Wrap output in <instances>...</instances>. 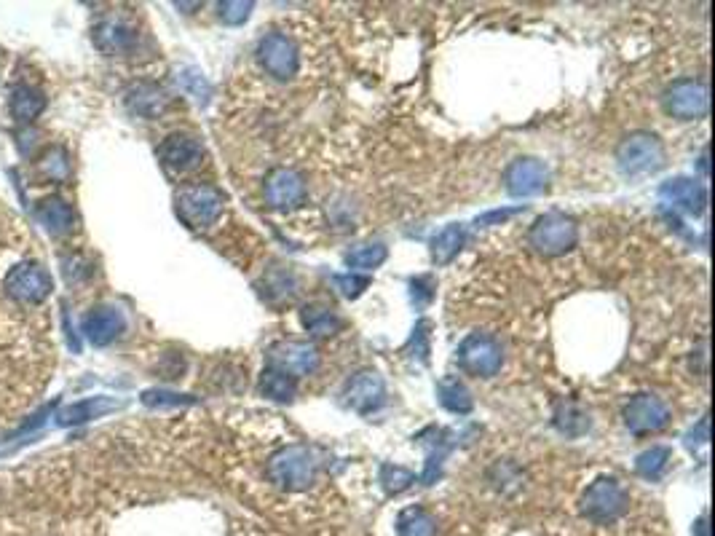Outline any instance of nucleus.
Wrapping results in <instances>:
<instances>
[{
	"label": "nucleus",
	"mask_w": 715,
	"mask_h": 536,
	"mask_svg": "<svg viewBox=\"0 0 715 536\" xmlns=\"http://www.w3.org/2000/svg\"><path fill=\"white\" fill-rule=\"evenodd\" d=\"M662 105L673 118L678 121H697V118L707 116L710 108V97H707V86L697 78H681L665 89L662 94Z\"/></svg>",
	"instance_id": "nucleus-8"
},
{
	"label": "nucleus",
	"mask_w": 715,
	"mask_h": 536,
	"mask_svg": "<svg viewBox=\"0 0 715 536\" xmlns=\"http://www.w3.org/2000/svg\"><path fill=\"white\" fill-rule=\"evenodd\" d=\"M624 427L630 429L632 435H654L670 424V408L665 405L662 397L657 394H635L627 405H624Z\"/></svg>",
	"instance_id": "nucleus-10"
},
{
	"label": "nucleus",
	"mask_w": 715,
	"mask_h": 536,
	"mask_svg": "<svg viewBox=\"0 0 715 536\" xmlns=\"http://www.w3.org/2000/svg\"><path fill=\"white\" fill-rule=\"evenodd\" d=\"M158 159L172 175H188L193 169L201 167L204 161V145L199 137L188 132L169 134L164 143L158 145Z\"/></svg>",
	"instance_id": "nucleus-12"
},
{
	"label": "nucleus",
	"mask_w": 715,
	"mask_h": 536,
	"mask_svg": "<svg viewBox=\"0 0 715 536\" xmlns=\"http://www.w3.org/2000/svg\"><path fill=\"white\" fill-rule=\"evenodd\" d=\"M3 290L9 298L19 303H27V306H38L51 295L54 290V282H51V274L41 263L35 260H25V263H17L11 268L6 279H3Z\"/></svg>",
	"instance_id": "nucleus-6"
},
{
	"label": "nucleus",
	"mask_w": 715,
	"mask_h": 536,
	"mask_svg": "<svg viewBox=\"0 0 715 536\" xmlns=\"http://www.w3.org/2000/svg\"><path fill=\"white\" fill-rule=\"evenodd\" d=\"M255 3H242V0H231V3H220L217 6V17L223 19L225 25H244L250 19Z\"/></svg>",
	"instance_id": "nucleus-35"
},
{
	"label": "nucleus",
	"mask_w": 715,
	"mask_h": 536,
	"mask_svg": "<svg viewBox=\"0 0 715 536\" xmlns=\"http://www.w3.org/2000/svg\"><path fill=\"white\" fill-rule=\"evenodd\" d=\"M555 424L563 435L579 437L582 432L590 429V416L576 408L574 402H558V411H555Z\"/></svg>",
	"instance_id": "nucleus-29"
},
{
	"label": "nucleus",
	"mask_w": 715,
	"mask_h": 536,
	"mask_svg": "<svg viewBox=\"0 0 715 536\" xmlns=\"http://www.w3.org/2000/svg\"><path fill=\"white\" fill-rule=\"evenodd\" d=\"M491 483L501 494H515V491L523 488V472H520V467L512 464V461H499V464L491 469Z\"/></svg>",
	"instance_id": "nucleus-31"
},
{
	"label": "nucleus",
	"mask_w": 715,
	"mask_h": 536,
	"mask_svg": "<svg viewBox=\"0 0 715 536\" xmlns=\"http://www.w3.org/2000/svg\"><path fill=\"white\" fill-rule=\"evenodd\" d=\"M458 365L477 378H493L504 365V352L493 335L469 333L458 346Z\"/></svg>",
	"instance_id": "nucleus-7"
},
{
	"label": "nucleus",
	"mask_w": 715,
	"mask_h": 536,
	"mask_svg": "<svg viewBox=\"0 0 715 536\" xmlns=\"http://www.w3.org/2000/svg\"><path fill=\"white\" fill-rule=\"evenodd\" d=\"M659 196L678 210H686L689 215H702L707 207V188L689 177H675L665 183L659 188Z\"/></svg>",
	"instance_id": "nucleus-18"
},
{
	"label": "nucleus",
	"mask_w": 715,
	"mask_h": 536,
	"mask_svg": "<svg viewBox=\"0 0 715 536\" xmlns=\"http://www.w3.org/2000/svg\"><path fill=\"white\" fill-rule=\"evenodd\" d=\"M333 282L346 298H359L370 287V277H359V274H338L333 277Z\"/></svg>",
	"instance_id": "nucleus-36"
},
{
	"label": "nucleus",
	"mask_w": 715,
	"mask_h": 536,
	"mask_svg": "<svg viewBox=\"0 0 715 536\" xmlns=\"http://www.w3.org/2000/svg\"><path fill=\"white\" fill-rule=\"evenodd\" d=\"M386 255H389V250H386L381 242L362 244V247H357V250H351L349 255H346V263H349L351 268H357V271H373V268H378L383 260H386Z\"/></svg>",
	"instance_id": "nucleus-30"
},
{
	"label": "nucleus",
	"mask_w": 715,
	"mask_h": 536,
	"mask_svg": "<svg viewBox=\"0 0 715 536\" xmlns=\"http://www.w3.org/2000/svg\"><path fill=\"white\" fill-rule=\"evenodd\" d=\"M437 392H440V402L448 408L450 413H458V416H464V413L472 411V394H469V389H466L461 381H456V378H448V381H440V386H437Z\"/></svg>",
	"instance_id": "nucleus-28"
},
{
	"label": "nucleus",
	"mask_w": 715,
	"mask_h": 536,
	"mask_svg": "<svg viewBox=\"0 0 715 536\" xmlns=\"http://www.w3.org/2000/svg\"><path fill=\"white\" fill-rule=\"evenodd\" d=\"M579 242V226L574 218L563 212H547L541 215L528 231V244L544 258H558L571 252Z\"/></svg>",
	"instance_id": "nucleus-5"
},
{
	"label": "nucleus",
	"mask_w": 715,
	"mask_h": 536,
	"mask_svg": "<svg viewBox=\"0 0 715 536\" xmlns=\"http://www.w3.org/2000/svg\"><path fill=\"white\" fill-rule=\"evenodd\" d=\"M466 244V228L458 223H450L432 239V260L437 266H448L450 260L456 258L458 252L464 250Z\"/></svg>",
	"instance_id": "nucleus-23"
},
{
	"label": "nucleus",
	"mask_w": 715,
	"mask_h": 536,
	"mask_svg": "<svg viewBox=\"0 0 715 536\" xmlns=\"http://www.w3.org/2000/svg\"><path fill=\"white\" fill-rule=\"evenodd\" d=\"M520 210H496L491 212V215H483V218H477V226H491V223H499V220H507L512 218V215H517Z\"/></svg>",
	"instance_id": "nucleus-38"
},
{
	"label": "nucleus",
	"mask_w": 715,
	"mask_h": 536,
	"mask_svg": "<svg viewBox=\"0 0 715 536\" xmlns=\"http://www.w3.org/2000/svg\"><path fill=\"white\" fill-rule=\"evenodd\" d=\"M142 402L148 408H180V405H193L196 400L188 394L167 392V389H148V392H142Z\"/></svg>",
	"instance_id": "nucleus-34"
},
{
	"label": "nucleus",
	"mask_w": 715,
	"mask_h": 536,
	"mask_svg": "<svg viewBox=\"0 0 715 536\" xmlns=\"http://www.w3.org/2000/svg\"><path fill=\"white\" fill-rule=\"evenodd\" d=\"M694 531H697V536H707V515H702V518L697 520V526H694Z\"/></svg>",
	"instance_id": "nucleus-39"
},
{
	"label": "nucleus",
	"mask_w": 715,
	"mask_h": 536,
	"mask_svg": "<svg viewBox=\"0 0 715 536\" xmlns=\"http://www.w3.org/2000/svg\"><path fill=\"white\" fill-rule=\"evenodd\" d=\"M118 408H121V402L118 400H110V397H89V400L73 402V405L62 408V411L57 413V424L59 427H75V424H84V421L100 419V416H105V413L110 411H118Z\"/></svg>",
	"instance_id": "nucleus-21"
},
{
	"label": "nucleus",
	"mask_w": 715,
	"mask_h": 536,
	"mask_svg": "<svg viewBox=\"0 0 715 536\" xmlns=\"http://www.w3.org/2000/svg\"><path fill=\"white\" fill-rule=\"evenodd\" d=\"M397 536H437V518L424 507H408L397 518Z\"/></svg>",
	"instance_id": "nucleus-24"
},
{
	"label": "nucleus",
	"mask_w": 715,
	"mask_h": 536,
	"mask_svg": "<svg viewBox=\"0 0 715 536\" xmlns=\"http://www.w3.org/2000/svg\"><path fill=\"white\" fill-rule=\"evenodd\" d=\"M225 196L209 183H188L175 193V210L185 226L209 228L223 215Z\"/></svg>",
	"instance_id": "nucleus-3"
},
{
	"label": "nucleus",
	"mask_w": 715,
	"mask_h": 536,
	"mask_svg": "<svg viewBox=\"0 0 715 536\" xmlns=\"http://www.w3.org/2000/svg\"><path fill=\"white\" fill-rule=\"evenodd\" d=\"M268 480L282 491H306L316 483L319 461L306 445H287L268 459Z\"/></svg>",
	"instance_id": "nucleus-1"
},
{
	"label": "nucleus",
	"mask_w": 715,
	"mask_h": 536,
	"mask_svg": "<svg viewBox=\"0 0 715 536\" xmlns=\"http://www.w3.org/2000/svg\"><path fill=\"white\" fill-rule=\"evenodd\" d=\"M260 392L276 402H292L298 394V384H295V378L284 376L274 368H266L260 376Z\"/></svg>",
	"instance_id": "nucleus-25"
},
{
	"label": "nucleus",
	"mask_w": 715,
	"mask_h": 536,
	"mask_svg": "<svg viewBox=\"0 0 715 536\" xmlns=\"http://www.w3.org/2000/svg\"><path fill=\"white\" fill-rule=\"evenodd\" d=\"M258 62L268 76L276 78V81H290V78H295L300 67L298 46H295L290 35L268 33L258 43Z\"/></svg>",
	"instance_id": "nucleus-9"
},
{
	"label": "nucleus",
	"mask_w": 715,
	"mask_h": 536,
	"mask_svg": "<svg viewBox=\"0 0 715 536\" xmlns=\"http://www.w3.org/2000/svg\"><path fill=\"white\" fill-rule=\"evenodd\" d=\"M549 172L547 167L541 164L539 159H515L504 172V183H507V191L517 199H525V196H536L547 188Z\"/></svg>",
	"instance_id": "nucleus-16"
},
{
	"label": "nucleus",
	"mask_w": 715,
	"mask_h": 536,
	"mask_svg": "<svg viewBox=\"0 0 715 536\" xmlns=\"http://www.w3.org/2000/svg\"><path fill=\"white\" fill-rule=\"evenodd\" d=\"M183 84H185V89L191 94H196L201 102H207V94H209V86H207V81L199 76V73H193V70H188L183 76Z\"/></svg>",
	"instance_id": "nucleus-37"
},
{
	"label": "nucleus",
	"mask_w": 715,
	"mask_h": 536,
	"mask_svg": "<svg viewBox=\"0 0 715 536\" xmlns=\"http://www.w3.org/2000/svg\"><path fill=\"white\" fill-rule=\"evenodd\" d=\"M268 368L279 370L284 376H308L319 368V352L306 341H279L268 349Z\"/></svg>",
	"instance_id": "nucleus-14"
},
{
	"label": "nucleus",
	"mask_w": 715,
	"mask_h": 536,
	"mask_svg": "<svg viewBox=\"0 0 715 536\" xmlns=\"http://www.w3.org/2000/svg\"><path fill=\"white\" fill-rule=\"evenodd\" d=\"M126 330L124 314L116 306H94L89 314L84 317V335L86 341L92 346H110L113 341H118Z\"/></svg>",
	"instance_id": "nucleus-17"
},
{
	"label": "nucleus",
	"mask_w": 715,
	"mask_h": 536,
	"mask_svg": "<svg viewBox=\"0 0 715 536\" xmlns=\"http://www.w3.org/2000/svg\"><path fill=\"white\" fill-rule=\"evenodd\" d=\"M381 483L389 494H402V491H408V488L416 483V475H413L410 469L397 467V464H383Z\"/></svg>",
	"instance_id": "nucleus-33"
},
{
	"label": "nucleus",
	"mask_w": 715,
	"mask_h": 536,
	"mask_svg": "<svg viewBox=\"0 0 715 536\" xmlns=\"http://www.w3.org/2000/svg\"><path fill=\"white\" fill-rule=\"evenodd\" d=\"M699 167H702V172H705V175H707V151L702 153V159H699Z\"/></svg>",
	"instance_id": "nucleus-40"
},
{
	"label": "nucleus",
	"mask_w": 715,
	"mask_h": 536,
	"mask_svg": "<svg viewBox=\"0 0 715 536\" xmlns=\"http://www.w3.org/2000/svg\"><path fill=\"white\" fill-rule=\"evenodd\" d=\"M343 400L351 411L367 416L386 402V384L375 370H359L343 386Z\"/></svg>",
	"instance_id": "nucleus-15"
},
{
	"label": "nucleus",
	"mask_w": 715,
	"mask_h": 536,
	"mask_svg": "<svg viewBox=\"0 0 715 536\" xmlns=\"http://www.w3.org/2000/svg\"><path fill=\"white\" fill-rule=\"evenodd\" d=\"M92 41L108 57H126V54H132L137 49L140 33H137V27L129 19L113 14V17L100 19L92 27Z\"/></svg>",
	"instance_id": "nucleus-13"
},
{
	"label": "nucleus",
	"mask_w": 715,
	"mask_h": 536,
	"mask_svg": "<svg viewBox=\"0 0 715 536\" xmlns=\"http://www.w3.org/2000/svg\"><path fill=\"white\" fill-rule=\"evenodd\" d=\"M667 461H670V448H665V445H654L651 451H643L641 456H638L635 469H638V475H643V478L654 480L665 472Z\"/></svg>",
	"instance_id": "nucleus-32"
},
{
	"label": "nucleus",
	"mask_w": 715,
	"mask_h": 536,
	"mask_svg": "<svg viewBox=\"0 0 715 536\" xmlns=\"http://www.w3.org/2000/svg\"><path fill=\"white\" fill-rule=\"evenodd\" d=\"M263 193H266V201L271 210H298L300 204L306 201V180H303V175L295 172V169L276 167L268 172Z\"/></svg>",
	"instance_id": "nucleus-11"
},
{
	"label": "nucleus",
	"mask_w": 715,
	"mask_h": 536,
	"mask_svg": "<svg viewBox=\"0 0 715 536\" xmlns=\"http://www.w3.org/2000/svg\"><path fill=\"white\" fill-rule=\"evenodd\" d=\"M9 110L11 116L22 121V124H33L35 118L46 110V94L38 86L19 84L11 89L9 94Z\"/></svg>",
	"instance_id": "nucleus-22"
},
{
	"label": "nucleus",
	"mask_w": 715,
	"mask_h": 536,
	"mask_svg": "<svg viewBox=\"0 0 715 536\" xmlns=\"http://www.w3.org/2000/svg\"><path fill=\"white\" fill-rule=\"evenodd\" d=\"M38 172L51 183H65L70 177V156L62 145H51L49 151L43 153L38 161Z\"/></svg>",
	"instance_id": "nucleus-27"
},
{
	"label": "nucleus",
	"mask_w": 715,
	"mask_h": 536,
	"mask_svg": "<svg viewBox=\"0 0 715 536\" xmlns=\"http://www.w3.org/2000/svg\"><path fill=\"white\" fill-rule=\"evenodd\" d=\"M616 161H619L622 175L627 177L654 175V172L665 167V143L659 140L657 134L632 132L619 145Z\"/></svg>",
	"instance_id": "nucleus-4"
},
{
	"label": "nucleus",
	"mask_w": 715,
	"mask_h": 536,
	"mask_svg": "<svg viewBox=\"0 0 715 536\" xmlns=\"http://www.w3.org/2000/svg\"><path fill=\"white\" fill-rule=\"evenodd\" d=\"M300 319H303V327H306L308 333L314 335H333L341 330V319L335 317V311L327 309V306H316V303L314 306H306Z\"/></svg>",
	"instance_id": "nucleus-26"
},
{
	"label": "nucleus",
	"mask_w": 715,
	"mask_h": 536,
	"mask_svg": "<svg viewBox=\"0 0 715 536\" xmlns=\"http://www.w3.org/2000/svg\"><path fill=\"white\" fill-rule=\"evenodd\" d=\"M38 220L51 236H70L75 231V210L62 196H49L38 204Z\"/></svg>",
	"instance_id": "nucleus-20"
},
{
	"label": "nucleus",
	"mask_w": 715,
	"mask_h": 536,
	"mask_svg": "<svg viewBox=\"0 0 715 536\" xmlns=\"http://www.w3.org/2000/svg\"><path fill=\"white\" fill-rule=\"evenodd\" d=\"M579 510L592 526H614L630 510V494L616 478H598L579 499Z\"/></svg>",
	"instance_id": "nucleus-2"
},
{
	"label": "nucleus",
	"mask_w": 715,
	"mask_h": 536,
	"mask_svg": "<svg viewBox=\"0 0 715 536\" xmlns=\"http://www.w3.org/2000/svg\"><path fill=\"white\" fill-rule=\"evenodd\" d=\"M126 108L140 118H158L169 108V97L158 84L140 81V84L129 86V92H126Z\"/></svg>",
	"instance_id": "nucleus-19"
}]
</instances>
